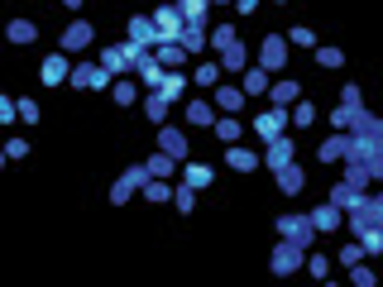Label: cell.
Instances as JSON below:
<instances>
[{
    "mask_svg": "<svg viewBox=\"0 0 383 287\" xmlns=\"http://www.w3.org/2000/svg\"><path fill=\"white\" fill-rule=\"evenodd\" d=\"M144 53H149L144 43L125 39V43H115V48H105V53H101V67H105L110 77H120V72H134V63H139Z\"/></svg>",
    "mask_w": 383,
    "mask_h": 287,
    "instance_id": "obj_1",
    "label": "cell"
},
{
    "mask_svg": "<svg viewBox=\"0 0 383 287\" xmlns=\"http://www.w3.org/2000/svg\"><path fill=\"white\" fill-rule=\"evenodd\" d=\"M345 163H364L374 178H383V139H360V134H350Z\"/></svg>",
    "mask_w": 383,
    "mask_h": 287,
    "instance_id": "obj_2",
    "label": "cell"
},
{
    "mask_svg": "<svg viewBox=\"0 0 383 287\" xmlns=\"http://www.w3.org/2000/svg\"><path fill=\"white\" fill-rule=\"evenodd\" d=\"M350 230H355V240L369 235V230H383V201H379V196L364 191V196L355 201V211H350Z\"/></svg>",
    "mask_w": 383,
    "mask_h": 287,
    "instance_id": "obj_3",
    "label": "cell"
},
{
    "mask_svg": "<svg viewBox=\"0 0 383 287\" xmlns=\"http://www.w3.org/2000/svg\"><path fill=\"white\" fill-rule=\"evenodd\" d=\"M149 19H154V43H173V39L183 34V24H187L178 5H163V10H154Z\"/></svg>",
    "mask_w": 383,
    "mask_h": 287,
    "instance_id": "obj_4",
    "label": "cell"
},
{
    "mask_svg": "<svg viewBox=\"0 0 383 287\" xmlns=\"http://www.w3.org/2000/svg\"><path fill=\"white\" fill-rule=\"evenodd\" d=\"M68 82H72V87H82V92H105L115 77H110L101 63H77V67L68 72Z\"/></svg>",
    "mask_w": 383,
    "mask_h": 287,
    "instance_id": "obj_5",
    "label": "cell"
},
{
    "mask_svg": "<svg viewBox=\"0 0 383 287\" xmlns=\"http://www.w3.org/2000/svg\"><path fill=\"white\" fill-rule=\"evenodd\" d=\"M302 259H307V249H297L292 240H278V249H273L269 268H273L278 278H287V273H297V268H302Z\"/></svg>",
    "mask_w": 383,
    "mask_h": 287,
    "instance_id": "obj_6",
    "label": "cell"
},
{
    "mask_svg": "<svg viewBox=\"0 0 383 287\" xmlns=\"http://www.w3.org/2000/svg\"><path fill=\"white\" fill-rule=\"evenodd\" d=\"M283 63H287V39L269 34V39L259 43V67H264V72H278Z\"/></svg>",
    "mask_w": 383,
    "mask_h": 287,
    "instance_id": "obj_7",
    "label": "cell"
},
{
    "mask_svg": "<svg viewBox=\"0 0 383 287\" xmlns=\"http://www.w3.org/2000/svg\"><path fill=\"white\" fill-rule=\"evenodd\" d=\"M278 230H283V240H292L297 249H307V244H311V235H316L307 215H278Z\"/></svg>",
    "mask_w": 383,
    "mask_h": 287,
    "instance_id": "obj_8",
    "label": "cell"
},
{
    "mask_svg": "<svg viewBox=\"0 0 383 287\" xmlns=\"http://www.w3.org/2000/svg\"><path fill=\"white\" fill-rule=\"evenodd\" d=\"M283 125H287V105H269L264 115H254V129H259L264 139H278Z\"/></svg>",
    "mask_w": 383,
    "mask_h": 287,
    "instance_id": "obj_9",
    "label": "cell"
},
{
    "mask_svg": "<svg viewBox=\"0 0 383 287\" xmlns=\"http://www.w3.org/2000/svg\"><path fill=\"white\" fill-rule=\"evenodd\" d=\"M158 153H168V158L183 163V158H187V134L173 129V125H163V129H158Z\"/></svg>",
    "mask_w": 383,
    "mask_h": 287,
    "instance_id": "obj_10",
    "label": "cell"
},
{
    "mask_svg": "<svg viewBox=\"0 0 383 287\" xmlns=\"http://www.w3.org/2000/svg\"><path fill=\"white\" fill-rule=\"evenodd\" d=\"M134 77H139V82H144V87H149V92H158V82H163V77H168V67H163V63H158V58H149V53H144V58H139V63H134Z\"/></svg>",
    "mask_w": 383,
    "mask_h": 287,
    "instance_id": "obj_11",
    "label": "cell"
},
{
    "mask_svg": "<svg viewBox=\"0 0 383 287\" xmlns=\"http://www.w3.org/2000/svg\"><path fill=\"white\" fill-rule=\"evenodd\" d=\"M292 153H297V149H292V139H283V134H278V139H269V153H264L259 163H269V173H278L283 163H292Z\"/></svg>",
    "mask_w": 383,
    "mask_h": 287,
    "instance_id": "obj_12",
    "label": "cell"
},
{
    "mask_svg": "<svg viewBox=\"0 0 383 287\" xmlns=\"http://www.w3.org/2000/svg\"><path fill=\"white\" fill-rule=\"evenodd\" d=\"M92 39H96L92 24H87V19H77V24H68V29H63V53H77V48H87Z\"/></svg>",
    "mask_w": 383,
    "mask_h": 287,
    "instance_id": "obj_13",
    "label": "cell"
},
{
    "mask_svg": "<svg viewBox=\"0 0 383 287\" xmlns=\"http://www.w3.org/2000/svg\"><path fill=\"white\" fill-rule=\"evenodd\" d=\"M68 72H72L68 67V53H53V58H43V77L39 82L43 87H58V82H68Z\"/></svg>",
    "mask_w": 383,
    "mask_h": 287,
    "instance_id": "obj_14",
    "label": "cell"
},
{
    "mask_svg": "<svg viewBox=\"0 0 383 287\" xmlns=\"http://www.w3.org/2000/svg\"><path fill=\"white\" fill-rule=\"evenodd\" d=\"M173 43H178L183 53H201V48H206V24H183V34H178Z\"/></svg>",
    "mask_w": 383,
    "mask_h": 287,
    "instance_id": "obj_15",
    "label": "cell"
},
{
    "mask_svg": "<svg viewBox=\"0 0 383 287\" xmlns=\"http://www.w3.org/2000/svg\"><path fill=\"white\" fill-rule=\"evenodd\" d=\"M307 220H311V230L321 235V230H340V220H345V215H340V211H335V206L326 201V206H316V211H311Z\"/></svg>",
    "mask_w": 383,
    "mask_h": 287,
    "instance_id": "obj_16",
    "label": "cell"
},
{
    "mask_svg": "<svg viewBox=\"0 0 383 287\" xmlns=\"http://www.w3.org/2000/svg\"><path fill=\"white\" fill-rule=\"evenodd\" d=\"M273 178H278V191H283V196H297V191H302V182H307L297 163H283V168H278Z\"/></svg>",
    "mask_w": 383,
    "mask_h": 287,
    "instance_id": "obj_17",
    "label": "cell"
},
{
    "mask_svg": "<svg viewBox=\"0 0 383 287\" xmlns=\"http://www.w3.org/2000/svg\"><path fill=\"white\" fill-rule=\"evenodd\" d=\"M5 39H10V43H34V39H39V24H34V19H10V24H5Z\"/></svg>",
    "mask_w": 383,
    "mask_h": 287,
    "instance_id": "obj_18",
    "label": "cell"
},
{
    "mask_svg": "<svg viewBox=\"0 0 383 287\" xmlns=\"http://www.w3.org/2000/svg\"><path fill=\"white\" fill-rule=\"evenodd\" d=\"M245 63H249V53H245L240 39H235L230 48H220V72H245Z\"/></svg>",
    "mask_w": 383,
    "mask_h": 287,
    "instance_id": "obj_19",
    "label": "cell"
},
{
    "mask_svg": "<svg viewBox=\"0 0 383 287\" xmlns=\"http://www.w3.org/2000/svg\"><path fill=\"white\" fill-rule=\"evenodd\" d=\"M230 153H225V163L235 168V173H254L259 168V153H249V149H240V144H225Z\"/></svg>",
    "mask_w": 383,
    "mask_h": 287,
    "instance_id": "obj_20",
    "label": "cell"
},
{
    "mask_svg": "<svg viewBox=\"0 0 383 287\" xmlns=\"http://www.w3.org/2000/svg\"><path fill=\"white\" fill-rule=\"evenodd\" d=\"M154 58H158V63H163L168 72H178V67L187 63V53H183L178 43H154Z\"/></svg>",
    "mask_w": 383,
    "mask_h": 287,
    "instance_id": "obj_21",
    "label": "cell"
},
{
    "mask_svg": "<svg viewBox=\"0 0 383 287\" xmlns=\"http://www.w3.org/2000/svg\"><path fill=\"white\" fill-rule=\"evenodd\" d=\"M345 144H350V134H340V129H335V134L321 144V153H316V158H321V163H340V158H345Z\"/></svg>",
    "mask_w": 383,
    "mask_h": 287,
    "instance_id": "obj_22",
    "label": "cell"
},
{
    "mask_svg": "<svg viewBox=\"0 0 383 287\" xmlns=\"http://www.w3.org/2000/svg\"><path fill=\"white\" fill-rule=\"evenodd\" d=\"M240 77H245V87H240L245 96H264L269 92V72H264V67H245Z\"/></svg>",
    "mask_w": 383,
    "mask_h": 287,
    "instance_id": "obj_23",
    "label": "cell"
},
{
    "mask_svg": "<svg viewBox=\"0 0 383 287\" xmlns=\"http://www.w3.org/2000/svg\"><path fill=\"white\" fill-rule=\"evenodd\" d=\"M360 196H364V191L345 187V182H335V187H331V206H335V211L345 215V211H355V201H360Z\"/></svg>",
    "mask_w": 383,
    "mask_h": 287,
    "instance_id": "obj_24",
    "label": "cell"
},
{
    "mask_svg": "<svg viewBox=\"0 0 383 287\" xmlns=\"http://www.w3.org/2000/svg\"><path fill=\"white\" fill-rule=\"evenodd\" d=\"M183 92H187V77H178V72H168V77L158 82V92H154V96H163V100L173 105V100H183Z\"/></svg>",
    "mask_w": 383,
    "mask_h": 287,
    "instance_id": "obj_25",
    "label": "cell"
},
{
    "mask_svg": "<svg viewBox=\"0 0 383 287\" xmlns=\"http://www.w3.org/2000/svg\"><path fill=\"white\" fill-rule=\"evenodd\" d=\"M130 39L144 43V48H154V19H149V14H134V19H130Z\"/></svg>",
    "mask_w": 383,
    "mask_h": 287,
    "instance_id": "obj_26",
    "label": "cell"
},
{
    "mask_svg": "<svg viewBox=\"0 0 383 287\" xmlns=\"http://www.w3.org/2000/svg\"><path fill=\"white\" fill-rule=\"evenodd\" d=\"M216 105H220V110H230V115H235V110H240V105H245V92H240V87H220V82H216Z\"/></svg>",
    "mask_w": 383,
    "mask_h": 287,
    "instance_id": "obj_27",
    "label": "cell"
},
{
    "mask_svg": "<svg viewBox=\"0 0 383 287\" xmlns=\"http://www.w3.org/2000/svg\"><path fill=\"white\" fill-rule=\"evenodd\" d=\"M374 182V173L364 168V163H345V187H355V191H364Z\"/></svg>",
    "mask_w": 383,
    "mask_h": 287,
    "instance_id": "obj_28",
    "label": "cell"
},
{
    "mask_svg": "<svg viewBox=\"0 0 383 287\" xmlns=\"http://www.w3.org/2000/svg\"><path fill=\"white\" fill-rule=\"evenodd\" d=\"M178 10H183V19H187V24H206L211 0H178Z\"/></svg>",
    "mask_w": 383,
    "mask_h": 287,
    "instance_id": "obj_29",
    "label": "cell"
},
{
    "mask_svg": "<svg viewBox=\"0 0 383 287\" xmlns=\"http://www.w3.org/2000/svg\"><path fill=\"white\" fill-rule=\"evenodd\" d=\"M287 120H292V125H302V129H307V125H311V120H316V105H311V100H302V96H297V100H292V110H287Z\"/></svg>",
    "mask_w": 383,
    "mask_h": 287,
    "instance_id": "obj_30",
    "label": "cell"
},
{
    "mask_svg": "<svg viewBox=\"0 0 383 287\" xmlns=\"http://www.w3.org/2000/svg\"><path fill=\"white\" fill-rule=\"evenodd\" d=\"M211 129H216V139H220V144H235V139H240V120H235V115H225V120L216 115V125H211Z\"/></svg>",
    "mask_w": 383,
    "mask_h": 287,
    "instance_id": "obj_31",
    "label": "cell"
},
{
    "mask_svg": "<svg viewBox=\"0 0 383 287\" xmlns=\"http://www.w3.org/2000/svg\"><path fill=\"white\" fill-rule=\"evenodd\" d=\"M187 120H192V125H201V129H206V125H216V105L192 100V105H187Z\"/></svg>",
    "mask_w": 383,
    "mask_h": 287,
    "instance_id": "obj_32",
    "label": "cell"
},
{
    "mask_svg": "<svg viewBox=\"0 0 383 287\" xmlns=\"http://www.w3.org/2000/svg\"><path fill=\"white\" fill-rule=\"evenodd\" d=\"M144 168H149V178H168V173L178 168V158H168V153H154V158H149Z\"/></svg>",
    "mask_w": 383,
    "mask_h": 287,
    "instance_id": "obj_33",
    "label": "cell"
},
{
    "mask_svg": "<svg viewBox=\"0 0 383 287\" xmlns=\"http://www.w3.org/2000/svg\"><path fill=\"white\" fill-rule=\"evenodd\" d=\"M144 196H149V201H173V187H168V182H163V178H149V182H144Z\"/></svg>",
    "mask_w": 383,
    "mask_h": 287,
    "instance_id": "obj_34",
    "label": "cell"
},
{
    "mask_svg": "<svg viewBox=\"0 0 383 287\" xmlns=\"http://www.w3.org/2000/svg\"><path fill=\"white\" fill-rule=\"evenodd\" d=\"M144 115H149L154 125H163V120H168V100H163V96H154V92H149V100H144Z\"/></svg>",
    "mask_w": 383,
    "mask_h": 287,
    "instance_id": "obj_35",
    "label": "cell"
},
{
    "mask_svg": "<svg viewBox=\"0 0 383 287\" xmlns=\"http://www.w3.org/2000/svg\"><path fill=\"white\" fill-rule=\"evenodd\" d=\"M110 92H115V105H134V82L130 77H115Z\"/></svg>",
    "mask_w": 383,
    "mask_h": 287,
    "instance_id": "obj_36",
    "label": "cell"
},
{
    "mask_svg": "<svg viewBox=\"0 0 383 287\" xmlns=\"http://www.w3.org/2000/svg\"><path fill=\"white\" fill-rule=\"evenodd\" d=\"M269 96H273V105H292L302 92H297V82H273V92Z\"/></svg>",
    "mask_w": 383,
    "mask_h": 287,
    "instance_id": "obj_37",
    "label": "cell"
},
{
    "mask_svg": "<svg viewBox=\"0 0 383 287\" xmlns=\"http://www.w3.org/2000/svg\"><path fill=\"white\" fill-rule=\"evenodd\" d=\"M211 178H216V173H211L206 163H187V187H211Z\"/></svg>",
    "mask_w": 383,
    "mask_h": 287,
    "instance_id": "obj_38",
    "label": "cell"
},
{
    "mask_svg": "<svg viewBox=\"0 0 383 287\" xmlns=\"http://www.w3.org/2000/svg\"><path fill=\"white\" fill-rule=\"evenodd\" d=\"M192 82H196V87H216V82H220V63H201Z\"/></svg>",
    "mask_w": 383,
    "mask_h": 287,
    "instance_id": "obj_39",
    "label": "cell"
},
{
    "mask_svg": "<svg viewBox=\"0 0 383 287\" xmlns=\"http://www.w3.org/2000/svg\"><path fill=\"white\" fill-rule=\"evenodd\" d=\"M173 206H178L183 215H192V206H196V187H187V182H183V187L173 191Z\"/></svg>",
    "mask_w": 383,
    "mask_h": 287,
    "instance_id": "obj_40",
    "label": "cell"
},
{
    "mask_svg": "<svg viewBox=\"0 0 383 287\" xmlns=\"http://www.w3.org/2000/svg\"><path fill=\"white\" fill-rule=\"evenodd\" d=\"M235 39H240V34H235L230 24H220V29H211V34H206V43H216V48H230Z\"/></svg>",
    "mask_w": 383,
    "mask_h": 287,
    "instance_id": "obj_41",
    "label": "cell"
},
{
    "mask_svg": "<svg viewBox=\"0 0 383 287\" xmlns=\"http://www.w3.org/2000/svg\"><path fill=\"white\" fill-rule=\"evenodd\" d=\"M316 63H321L326 72H335V67L345 63V53H340V48H316Z\"/></svg>",
    "mask_w": 383,
    "mask_h": 287,
    "instance_id": "obj_42",
    "label": "cell"
},
{
    "mask_svg": "<svg viewBox=\"0 0 383 287\" xmlns=\"http://www.w3.org/2000/svg\"><path fill=\"white\" fill-rule=\"evenodd\" d=\"M120 182H125V187H144V182H149V168H139V163H134V168H125V178H120Z\"/></svg>",
    "mask_w": 383,
    "mask_h": 287,
    "instance_id": "obj_43",
    "label": "cell"
},
{
    "mask_svg": "<svg viewBox=\"0 0 383 287\" xmlns=\"http://www.w3.org/2000/svg\"><path fill=\"white\" fill-rule=\"evenodd\" d=\"M287 39H292V43H297V48H316V34H311V29H307V24H297V29H292V34H287Z\"/></svg>",
    "mask_w": 383,
    "mask_h": 287,
    "instance_id": "obj_44",
    "label": "cell"
},
{
    "mask_svg": "<svg viewBox=\"0 0 383 287\" xmlns=\"http://www.w3.org/2000/svg\"><path fill=\"white\" fill-rule=\"evenodd\" d=\"M14 115H19L24 125H39V105H34V100H14Z\"/></svg>",
    "mask_w": 383,
    "mask_h": 287,
    "instance_id": "obj_45",
    "label": "cell"
},
{
    "mask_svg": "<svg viewBox=\"0 0 383 287\" xmlns=\"http://www.w3.org/2000/svg\"><path fill=\"white\" fill-rule=\"evenodd\" d=\"M360 249H364V254H379V249H383V230H369V235H360Z\"/></svg>",
    "mask_w": 383,
    "mask_h": 287,
    "instance_id": "obj_46",
    "label": "cell"
},
{
    "mask_svg": "<svg viewBox=\"0 0 383 287\" xmlns=\"http://www.w3.org/2000/svg\"><path fill=\"white\" fill-rule=\"evenodd\" d=\"M360 259H364V249H360V240H355V244H345V249H340V264H345V268H350V264H360Z\"/></svg>",
    "mask_w": 383,
    "mask_h": 287,
    "instance_id": "obj_47",
    "label": "cell"
},
{
    "mask_svg": "<svg viewBox=\"0 0 383 287\" xmlns=\"http://www.w3.org/2000/svg\"><path fill=\"white\" fill-rule=\"evenodd\" d=\"M5 158H29V144H24V139H10V144H5Z\"/></svg>",
    "mask_w": 383,
    "mask_h": 287,
    "instance_id": "obj_48",
    "label": "cell"
},
{
    "mask_svg": "<svg viewBox=\"0 0 383 287\" xmlns=\"http://www.w3.org/2000/svg\"><path fill=\"white\" fill-rule=\"evenodd\" d=\"M302 264H307V268H311V273H316V278H326V273H331V264H326V259H321V254H311V259H302Z\"/></svg>",
    "mask_w": 383,
    "mask_h": 287,
    "instance_id": "obj_49",
    "label": "cell"
},
{
    "mask_svg": "<svg viewBox=\"0 0 383 287\" xmlns=\"http://www.w3.org/2000/svg\"><path fill=\"white\" fill-rule=\"evenodd\" d=\"M350 268H355V264H350ZM350 278H355V283H360V287H374V278H379V273H374V268H355Z\"/></svg>",
    "mask_w": 383,
    "mask_h": 287,
    "instance_id": "obj_50",
    "label": "cell"
},
{
    "mask_svg": "<svg viewBox=\"0 0 383 287\" xmlns=\"http://www.w3.org/2000/svg\"><path fill=\"white\" fill-rule=\"evenodd\" d=\"M340 105H345V110H355V105H364V100H360V87H345V92H340Z\"/></svg>",
    "mask_w": 383,
    "mask_h": 287,
    "instance_id": "obj_51",
    "label": "cell"
},
{
    "mask_svg": "<svg viewBox=\"0 0 383 287\" xmlns=\"http://www.w3.org/2000/svg\"><path fill=\"white\" fill-rule=\"evenodd\" d=\"M10 120H19V115H14V100L0 96V125H10Z\"/></svg>",
    "mask_w": 383,
    "mask_h": 287,
    "instance_id": "obj_52",
    "label": "cell"
},
{
    "mask_svg": "<svg viewBox=\"0 0 383 287\" xmlns=\"http://www.w3.org/2000/svg\"><path fill=\"white\" fill-rule=\"evenodd\" d=\"M235 10H240V14H254V10H259V0H235Z\"/></svg>",
    "mask_w": 383,
    "mask_h": 287,
    "instance_id": "obj_53",
    "label": "cell"
},
{
    "mask_svg": "<svg viewBox=\"0 0 383 287\" xmlns=\"http://www.w3.org/2000/svg\"><path fill=\"white\" fill-rule=\"evenodd\" d=\"M58 5H68V10H82V0H58Z\"/></svg>",
    "mask_w": 383,
    "mask_h": 287,
    "instance_id": "obj_54",
    "label": "cell"
},
{
    "mask_svg": "<svg viewBox=\"0 0 383 287\" xmlns=\"http://www.w3.org/2000/svg\"><path fill=\"white\" fill-rule=\"evenodd\" d=\"M211 5H230V0H211Z\"/></svg>",
    "mask_w": 383,
    "mask_h": 287,
    "instance_id": "obj_55",
    "label": "cell"
},
{
    "mask_svg": "<svg viewBox=\"0 0 383 287\" xmlns=\"http://www.w3.org/2000/svg\"><path fill=\"white\" fill-rule=\"evenodd\" d=\"M278 5H287V0H278Z\"/></svg>",
    "mask_w": 383,
    "mask_h": 287,
    "instance_id": "obj_56",
    "label": "cell"
}]
</instances>
